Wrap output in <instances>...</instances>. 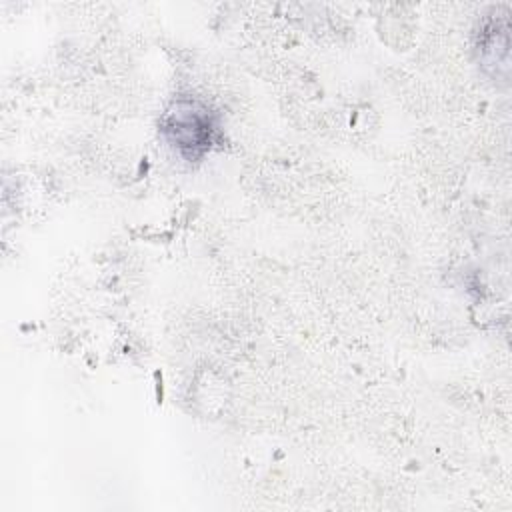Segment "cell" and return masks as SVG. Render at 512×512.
Returning <instances> with one entry per match:
<instances>
[{
  "mask_svg": "<svg viewBox=\"0 0 512 512\" xmlns=\"http://www.w3.org/2000/svg\"><path fill=\"white\" fill-rule=\"evenodd\" d=\"M214 130L212 112L196 100H176L162 120L164 136L190 158L210 148Z\"/></svg>",
  "mask_w": 512,
  "mask_h": 512,
  "instance_id": "1",
  "label": "cell"
}]
</instances>
